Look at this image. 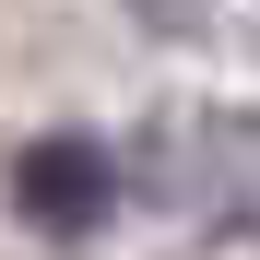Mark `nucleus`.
Instances as JSON below:
<instances>
[{"instance_id": "nucleus-1", "label": "nucleus", "mask_w": 260, "mask_h": 260, "mask_svg": "<svg viewBox=\"0 0 260 260\" xmlns=\"http://www.w3.org/2000/svg\"><path fill=\"white\" fill-rule=\"evenodd\" d=\"M12 201L36 213V225L83 237V225H95V213L118 201V166H107L95 142H24V154H12Z\"/></svg>"}, {"instance_id": "nucleus-2", "label": "nucleus", "mask_w": 260, "mask_h": 260, "mask_svg": "<svg viewBox=\"0 0 260 260\" xmlns=\"http://www.w3.org/2000/svg\"><path fill=\"white\" fill-rule=\"evenodd\" d=\"M130 12H142L154 36H213V24H225V0H130Z\"/></svg>"}]
</instances>
